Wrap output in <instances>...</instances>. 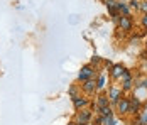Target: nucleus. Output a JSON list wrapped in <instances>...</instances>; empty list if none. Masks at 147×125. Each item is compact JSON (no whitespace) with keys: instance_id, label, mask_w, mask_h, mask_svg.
Instances as JSON below:
<instances>
[{"instance_id":"1","label":"nucleus","mask_w":147,"mask_h":125,"mask_svg":"<svg viewBox=\"0 0 147 125\" xmlns=\"http://www.w3.org/2000/svg\"><path fill=\"white\" fill-rule=\"evenodd\" d=\"M91 76H93V68L91 66H85L83 70L80 71V80L81 81H86V80H91Z\"/></svg>"},{"instance_id":"2","label":"nucleus","mask_w":147,"mask_h":125,"mask_svg":"<svg viewBox=\"0 0 147 125\" xmlns=\"http://www.w3.org/2000/svg\"><path fill=\"white\" fill-rule=\"evenodd\" d=\"M88 120H90V111L88 110H83L81 113H78V117H76V122L80 125H85Z\"/></svg>"},{"instance_id":"3","label":"nucleus","mask_w":147,"mask_h":125,"mask_svg":"<svg viewBox=\"0 0 147 125\" xmlns=\"http://www.w3.org/2000/svg\"><path fill=\"white\" fill-rule=\"evenodd\" d=\"M120 27L123 29V30H130L132 29V20L129 19V15H123L120 19Z\"/></svg>"},{"instance_id":"4","label":"nucleus","mask_w":147,"mask_h":125,"mask_svg":"<svg viewBox=\"0 0 147 125\" xmlns=\"http://www.w3.org/2000/svg\"><path fill=\"white\" fill-rule=\"evenodd\" d=\"M110 98H112L113 103H117L118 100L122 98V90H118V88H112V91H110Z\"/></svg>"},{"instance_id":"5","label":"nucleus","mask_w":147,"mask_h":125,"mask_svg":"<svg viewBox=\"0 0 147 125\" xmlns=\"http://www.w3.org/2000/svg\"><path fill=\"white\" fill-rule=\"evenodd\" d=\"M95 81H93V80H86V81H85V84H83V90H85V91H86V93H93V91H95Z\"/></svg>"},{"instance_id":"6","label":"nucleus","mask_w":147,"mask_h":125,"mask_svg":"<svg viewBox=\"0 0 147 125\" xmlns=\"http://www.w3.org/2000/svg\"><path fill=\"white\" fill-rule=\"evenodd\" d=\"M117 105H118V110L122 111V113H125V111H129V107H130V103H129V100H118L117 101Z\"/></svg>"},{"instance_id":"7","label":"nucleus","mask_w":147,"mask_h":125,"mask_svg":"<svg viewBox=\"0 0 147 125\" xmlns=\"http://www.w3.org/2000/svg\"><path fill=\"white\" fill-rule=\"evenodd\" d=\"M123 73H125V71H123L122 66H115V68H113V73H112V76H113V78H120Z\"/></svg>"},{"instance_id":"8","label":"nucleus","mask_w":147,"mask_h":125,"mask_svg":"<svg viewBox=\"0 0 147 125\" xmlns=\"http://www.w3.org/2000/svg\"><path fill=\"white\" fill-rule=\"evenodd\" d=\"M117 9L120 10V12H123V15H129V7H127L123 2H118V3H117Z\"/></svg>"},{"instance_id":"9","label":"nucleus","mask_w":147,"mask_h":125,"mask_svg":"<svg viewBox=\"0 0 147 125\" xmlns=\"http://www.w3.org/2000/svg\"><path fill=\"white\" fill-rule=\"evenodd\" d=\"M86 105V100H83V98H74V107L76 108H81V107H85Z\"/></svg>"},{"instance_id":"10","label":"nucleus","mask_w":147,"mask_h":125,"mask_svg":"<svg viewBox=\"0 0 147 125\" xmlns=\"http://www.w3.org/2000/svg\"><path fill=\"white\" fill-rule=\"evenodd\" d=\"M107 103H108V98H107V97H103V95H102V97H98V105H100L102 108H103V107H107Z\"/></svg>"},{"instance_id":"11","label":"nucleus","mask_w":147,"mask_h":125,"mask_svg":"<svg viewBox=\"0 0 147 125\" xmlns=\"http://www.w3.org/2000/svg\"><path fill=\"white\" fill-rule=\"evenodd\" d=\"M102 113H103V117H112V110H110V107H103Z\"/></svg>"},{"instance_id":"12","label":"nucleus","mask_w":147,"mask_h":125,"mask_svg":"<svg viewBox=\"0 0 147 125\" xmlns=\"http://www.w3.org/2000/svg\"><path fill=\"white\" fill-rule=\"evenodd\" d=\"M113 118L112 117H103V125H113Z\"/></svg>"},{"instance_id":"13","label":"nucleus","mask_w":147,"mask_h":125,"mask_svg":"<svg viewBox=\"0 0 147 125\" xmlns=\"http://www.w3.org/2000/svg\"><path fill=\"white\" fill-rule=\"evenodd\" d=\"M130 111H139V101H132V105L129 107Z\"/></svg>"},{"instance_id":"14","label":"nucleus","mask_w":147,"mask_h":125,"mask_svg":"<svg viewBox=\"0 0 147 125\" xmlns=\"http://www.w3.org/2000/svg\"><path fill=\"white\" fill-rule=\"evenodd\" d=\"M103 83H105V78L100 76V80H98V84H96V86H98V88H103Z\"/></svg>"},{"instance_id":"15","label":"nucleus","mask_w":147,"mask_h":125,"mask_svg":"<svg viewBox=\"0 0 147 125\" xmlns=\"http://www.w3.org/2000/svg\"><path fill=\"white\" fill-rule=\"evenodd\" d=\"M130 7H135V9H139V0H132V2H130Z\"/></svg>"},{"instance_id":"16","label":"nucleus","mask_w":147,"mask_h":125,"mask_svg":"<svg viewBox=\"0 0 147 125\" xmlns=\"http://www.w3.org/2000/svg\"><path fill=\"white\" fill-rule=\"evenodd\" d=\"M139 7H140V9H142V10L147 14V2H144V3H142V5H139Z\"/></svg>"},{"instance_id":"17","label":"nucleus","mask_w":147,"mask_h":125,"mask_svg":"<svg viewBox=\"0 0 147 125\" xmlns=\"http://www.w3.org/2000/svg\"><path fill=\"white\" fill-rule=\"evenodd\" d=\"M142 22H144V26H146V27H147V14L144 15V19H142Z\"/></svg>"},{"instance_id":"18","label":"nucleus","mask_w":147,"mask_h":125,"mask_svg":"<svg viewBox=\"0 0 147 125\" xmlns=\"http://www.w3.org/2000/svg\"><path fill=\"white\" fill-rule=\"evenodd\" d=\"M69 125H74V124H69Z\"/></svg>"}]
</instances>
